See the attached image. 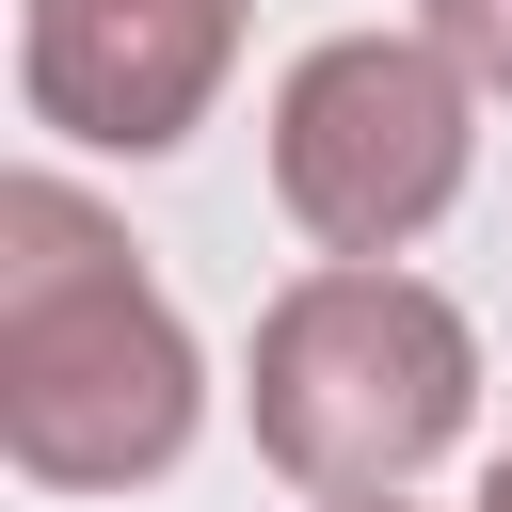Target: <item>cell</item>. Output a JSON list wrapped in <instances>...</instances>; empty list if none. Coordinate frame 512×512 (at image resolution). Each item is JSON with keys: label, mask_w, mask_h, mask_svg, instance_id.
<instances>
[{"label": "cell", "mask_w": 512, "mask_h": 512, "mask_svg": "<svg viewBox=\"0 0 512 512\" xmlns=\"http://www.w3.org/2000/svg\"><path fill=\"white\" fill-rule=\"evenodd\" d=\"M416 32H432L480 96H512V0H416Z\"/></svg>", "instance_id": "5"}, {"label": "cell", "mask_w": 512, "mask_h": 512, "mask_svg": "<svg viewBox=\"0 0 512 512\" xmlns=\"http://www.w3.org/2000/svg\"><path fill=\"white\" fill-rule=\"evenodd\" d=\"M224 64H240V0H16V96L48 144L96 160L192 144Z\"/></svg>", "instance_id": "4"}, {"label": "cell", "mask_w": 512, "mask_h": 512, "mask_svg": "<svg viewBox=\"0 0 512 512\" xmlns=\"http://www.w3.org/2000/svg\"><path fill=\"white\" fill-rule=\"evenodd\" d=\"M480 160V80L432 32H320L272 80V208L320 256H416Z\"/></svg>", "instance_id": "3"}, {"label": "cell", "mask_w": 512, "mask_h": 512, "mask_svg": "<svg viewBox=\"0 0 512 512\" xmlns=\"http://www.w3.org/2000/svg\"><path fill=\"white\" fill-rule=\"evenodd\" d=\"M320 512H416V480H400V496H320Z\"/></svg>", "instance_id": "7"}, {"label": "cell", "mask_w": 512, "mask_h": 512, "mask_svg": "<svg viewBox=\"0 0 512 512\" xmlns=\"http://www.w3.org/2000/svg\"><path fill=\"white\" fill-rule=\"evenodd\" d=\"M208 368L128 224L80 176H0V464L48 496H128L192 448Z\"/></svg>", "instance_id": "1"}, {"label": "cell", "mask_w": 512, "mask_h": 512, "mask_svg": "<svg viewBox=\"0 0 512 512\" xmlns=\"http://www.w3.org/2000/svg\"><path fill=\"white\" fill-rule=\"evenodd\" d=\"M464 512H512V448H496V464H480V496H464Z\"/></svg>", "instance_id": "6"}, {"label": "cell", "mask_w": 512, "mask_h": 512, "mask_svg": "<svg viewBox=\"0 0 512 512\" xmlns=\"http://www.w3.org/2000/svg\"><path fill=\"white\" fill-rule=\"evenodd\" d=\"M256 448L304 496H400L416 464L464 448L480 416V336L448 288H416L400 256H320L304 288H272L256 368H240Z\"/></svg>", "instance_id": "2"}]
</instances>
